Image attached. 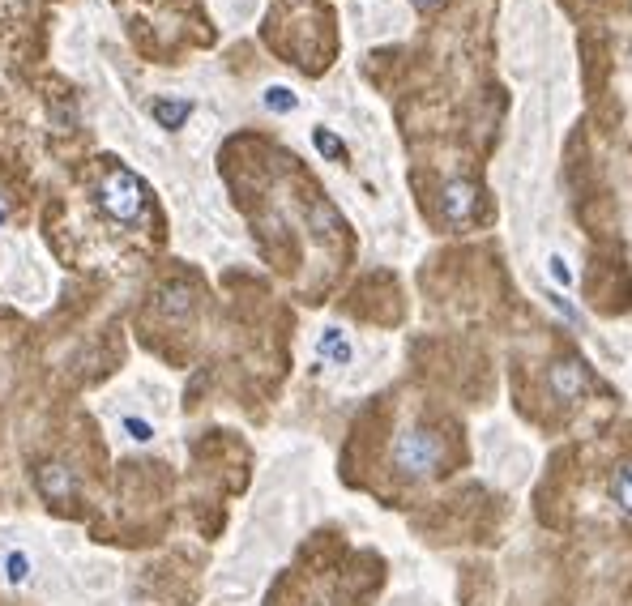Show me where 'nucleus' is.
Returning <instances> with one entry per match:
<instances>
[{"mask_svg":"<svg viewBox=\"0 0 632 606\" xmlns=\"http://www.w3.org/2000/svg\"><path fill=\"white\" fill-rule=\"evenodd\" d=\"M449 444L445 436H436L432 427H406V432L393 440V466H398L406 478H428L445 466Z\"/></svg>","mask_w":632,"mask_h":606,"instance_id":"nucleus-1","label":"nucleus"},{"mask_svg":"<svg viewBox=\"0 0 632 606\" xmlns=\"http://www.w3.org/2000/svg\"><path fill=\"white\" fill-rule=\"evenodd\" d=\"M99 205L116 222H133V218H141V210H146V184H141L129 167H112L103 175Z\"/></svg>","mask_w":632,"mask_h":606,"instance_id":"nucleus-2","label":"nucleus"},{"mask_svg":"<svg viewBox=\"0 0 632 606\" xmlns=\"http://www.w3.org/2000/svg\"><path fill=\"white\" fill-rule=\"evenodd\" d=\"M547 389H551V397H556V402H581V397L594 389V376H590V368H586V363H581L577 355H564V359L551 363Z\"/></svg>","mask_w":632,"mask_h":606,"instance_id":"nucleus-3","label":"nucleus"},{"mask_svg":"<svg viewBox=\"0 0 632 606\" xmlns=\"http://www.w3.org/2000/svg\"><path fill=\"white\" fill-rule=\"evenodd\" d=\"M35 487H39V496L47 504H73L77 500V491H82V483H77V470L65 466V461H43V466L35 470Z\"/></svg>","mask_w":632,"mask_h":606,"instance_id":"nucleus-4","label":"nucleus"},{"mask_svg":"<svg viewBox=\"0 0 632 606\" xmlns=\"http://www.w3.org/2000/svg\"><path fill=\"white\" fill-rule=\"evenodd\" d=\"M474 210H479V188L470 180H449L445 193H440V214H445V222L462 227V222L474 218Z\"/></svg>","mask_w":632,"mask_h":606,"instance_id":"nucleus-5","label":"nucleus"},{"mask_svg":"<svg viewBox=\"0 0 632 606\" xmlns=\"http://www.w3.org/2000/svg\"><path fill=\"white\" fill-rule=\"evenodd\" d=\"M150 111H154V120L163 124V129H180V124L193 116V103L188 99H158Z\"/></svg>","mask_w":632,"mask_h":606,"instance_id":"nucleus-6","label":"nucleus"},{"mask_svg":"<svg viewBox=\"0 0 632 606\" xmlns=\"http://www.w3.org/2000/svg\"><path fill=\"white\" fill-rule=\"evenodd\" d=\"M316 350H321L325 363H351V342H346L342 329H325L321 342H316Z\"/></svg>","mask_w":632,"mask_h":606,"instance_id":"nucleus-7","label":"nucleus"},{"mask_svg":"<svg viewBox=\"0 0 632 606\" xmlns=\"http://www.w3.org/2000/svg\"><path fill=\"white\" fill-rule=\"evenodd\" d=\"M611 500L620 504V513L632 521V461H624V466L611 474Z\"/></svg>","mask_w":632,"mask_h":606,"instance_id":"nucleus-8","label":"nucleus"},{"mask_svg":"<svg viewBox=\"0 0 632 606\" xmlns=\"http://www.w3.org/2000/svg\"><path fill=\"white\" fill-rule=\"evenodd\" d=\"M188 308H193V291H188V286H167V291H163V312L167 316H184Z\"/></svg>","mask_w":632,"mask_h":606,"instance_id":"nucleus-9","label":"nucleus"},{"mask_svg":"<svg viewBox=\"0 0 632 606\" xmlns=\"http://www.w3.org/2000/svg\"><path fill=\"white\" fill-rule=\"evenodd\" d=\"M312 141H316V150H321L325 158H334V163H342V158H346V146H342V137H334L329 129H316V133H312Z\"/></svg>","mask_w":632,"mask_h":606,"instance_id":"nucleus-10","label":"nucleus"},{"mask_svg":"<svg viewBox=\"0 0 632 606\" xmlns=\"http://www.w3.org/2000/svg\"><path fill=\"white\" fill-rule=\"evenodd\" d=\"M26 577H30V560L22 551H9L5 555V581L9 585H26Z\"/></svg>","mask_w":632,"mask_h":606,"instance_id":"nucleus-11","label":"nucleus"},{"mask_svg":"<svg viewBox=\"0 0 632 606\" xmlns=\"http://www.w3.org/2000/svg\"><path fill=\"white\" fill-rule=\"evenodd\" d=\"M265 107L278 111V116H282V111H295V94L287 86H270V90H265Z\"/></svg>","mask_w":632,"mask_h":606,"instance_id":"nucleus-12","label":"nucleus"},{"mask_svg":"<svg viewBox=\"0 0 632 606\" xmlns=\"http://www.w3.org/2000/svg\"><path fill=\"white\" fill-rule=\"evenodd\" d=\"M124 432H129V440H137V444H150L154 440V427L146 419H133V414L124 419Z\"/></svg>","mask_w":632,"mask_h":606,"instance_id":"nucleus-13","label":"nucleus"},{"mask_svg":"<svg viewBox=\"0 0 632 606\" xmlns=\"http://www.w3.org/2000/svg\"><path fill=\"white\" fill-rule=\"evenodd\" d=\"M547 269H551V278H556L560 286H573V269H568V261L560 257V252H556V257L547 261Z\"/></svg>","mask_w":632,"mask_h":606,"instance_id":"nucleus-14","label":"nucleus"},{"mask_svg":"<svg viewBox=\"0 0 632 606\" xmlns=\"http://www.w3.org/2000/svg\"><path fill=\"white\" fill-rule=\"evenodd\" d=\"M547 299H551V308H556V312L564 316L568 325H581V312H577V308H573V303H568V299H560V295H547Z\"/></svg>","mask_w":632,"mask_h":606,"instance_id":"nucleus-15","label":"nucleus"},{"mask_svg":"<svg viewBox=\"0 0 632 606\" xmlns=\"http://www.w3.org/2000/svg\"><path fill=\"white\" fill-rule=\"evenodd\" d=\"M415 5H419V9H440L445 0H415Z\"/></svg>","mask_w":632,"mask_h":606,"instance_id":"nucleus-16","label":"nucleus"}]
</instances>
